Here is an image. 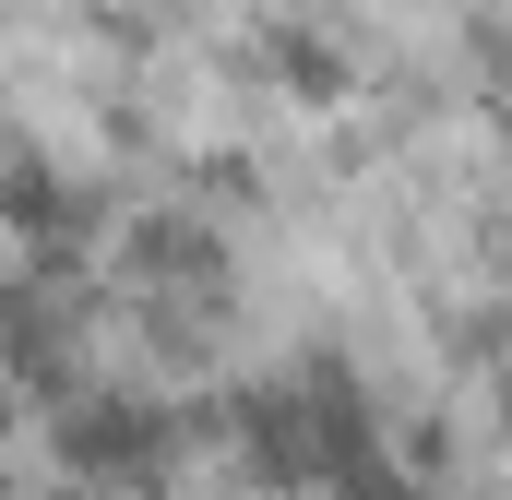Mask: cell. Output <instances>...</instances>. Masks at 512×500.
<instances>
[{"instance_id": "obj_3", "label": "cell", "mask_w": 512, "mask_h": 500, "mask_svg": "<svg viewBox=\"0 0 512 500\" xmlns=\"http://www.w3.org/2000/svg\"><path fill=\"white\" fill-rule=\"evenodd\" d=\"M274 72H286V96H346V60L322 36H274Z\"/></svg>"}, {"instance_id": "obj_1", "label": "cell", "mask_w": 512, "mask_h": 500, "mask_svg": "<svg viewBox=\"0 0 512 500\" xmlns=\"http://www.w3.org/2000/svg\"><path fill=\"white\" fill-rule=\"evenodd\" d=\"M60 453L84 465V477H155L167 465V405H72L60 417Z\"/></svg>"}, {"instance_id": "obj_2", "label": "cell", "mask_w": 512, "mask_h": 500, "mask_svg": "<svg viewBox=\"0 0 512 500\" xmlns=\"http://www.w3.org/2000/svg\"><path fill=\"white\" fill-rule=\"evenodd\" d=\"M215 239L191 227V215H155V227H131V274H203Z\"/></svg>"}]
</instances>
